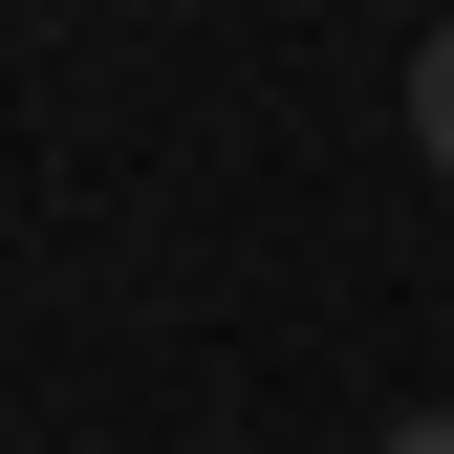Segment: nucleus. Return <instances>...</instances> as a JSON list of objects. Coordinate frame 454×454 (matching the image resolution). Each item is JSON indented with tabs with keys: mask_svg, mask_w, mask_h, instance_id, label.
<instances>
[{
	"mask_svg": "<svg viewBox=\"0 0 454 454\" xmlns=\"http://www.w3.org/2000/svg\"><path fill=\"white\" fill-rule=\"evenodd\" d=\"M411 152L454 174V22H411Z\"/></svg>",
	"mask_w": 454,
	"mask_h": 454,
	"instance_id": "f257e3e1",
	"label": "nucleus"
},
{
	"mask_svg": "<svg viewBox=\"0 0 454 454\" xmlns=\"http://www.w3.org/2000/svg\"><path fill=\"white\" fill-rule=\"evenodd\" d=\"M389 454H454V411H389Z\"/></svg>",
	"mask_w": 454,
	"mask_h": 454,
	"instance_id": "f03ea898",
	"label": "nucleus"
}]
</instances>
